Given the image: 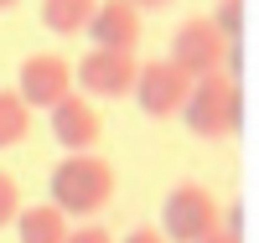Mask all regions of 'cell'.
I'll return each mask as SVG.
<instances>
[{"label": "cell", "mask_w": 259, "mask_h": 243, "mask_svg": "<svg viewBox=\"0 0 259 243\" xmlns=\"http://www.w3.org/2000/svg\"><path fill=\"white\" fill-rule=\"evenodd\" d=\"M47 191L52 207H62L68 217H94L114 197V166L104 156H62L47 176Z\"/></svg>", "instance_id": "1"}, {"label": "cell", "mask_w": 259, "mask_h": 243, "mask_svg": "<svg viewBox=\"0 0 259 243\" xmlns=\"http://www.w3.org/2000/svg\"><path fill=\"white\" fill-rule=\"evenodd\" d=\"M182 124L197 140H233L244 129V88H239V78H228V73L197 78L187 109H182Z\"/></svg>", "instance_id": "2"}, {"label": "cell", "mask_w": 259, "mask_h": 243, "mask_svg": "<svg viewBox=\"0 0 259 243\" xmlns=\"http://www.w3.org/2000/svg\"><path fill=\"white\" fill-rule=\"evenodd\" d=\"M223 228V207L202 181H177L161 202V233L166 243H202L207 233Z\"/></svg>", "instance_id": "3"}, {"label": "cell", "mask_w": 259, "mask_h": 243, "mask_svg": "<svg viewBox=\"0 0 259 243\" xmlns=\"http://www.w3.org/2000/svg\"><path fill=\"white\" fill-rule=\"evenodd\" d=\"M192 83H197V78L182 73L171 57L140 62V78H135V104H140V114L156 119V124L177 119L182 109H187V99H192Z\"/></svg>", "instance_id": "4"}, {"label": "cell", "mask_w": 259, "mask_h": 243, "mask_svg": "<svg viewBox=\"0 0 259 243\" xmlns=\"http://www.w3.org/2000/svg\"><path fill=\"white\" fill-rule=\"evenodd\" d=\"M223 57H228V36L212 26V16H192L171 31V62L192 78H212L223 73Z\"/></svg>", "instance_id": "5"}, {"label": "cell", "mask_w": 259, "mask_h": 243, "mask_svg": "<svg viewBox=\"0 0 259 243\" xmlns=\"http://www.w3.org/2000/svg\"><path fill=\"white\" fill-rule=\"evenodd\" d=\"M16 93L31 109H47L52 114L68 93H78V73H73V62L57 57V52H31L21 62V73H16Z\"/></svg>", "instance_id": "6"}, {"label": "cell", "mask_w": 259, "mask_h": 243, "mask_svg": "<svg viewBox=\"0 0 259 243\" xmlns=\"http://www.w3.org/2000/svg\"><path fill=\"white\" fill-rule=\"evenodd\" d=\"M73 73H78V93L83 99H124V93H135L140 62H135V52L89 47V57L73 62Z\"/></svg>", "instance_id": "7"}, {"label": "cell", "mask_w": 259, "mask_h": 243, "mask_svg": "<svg viewBox=\"0 0 259 243\" xmlns=\"http://www.w3.org/2000/svg\"><path fill=\"white\" fill-rule=\"evenodd\" d=\"M52 140L68 150V156H89V150L104 140V114L94 109V99L68 93L52 109Z\"/></svg>", "instance_id": "8"}, {"label": "cell", "mask_w": 259, "mask_h": 243, "mask_svg": "<svg viewBox=\"0 0 259 243\" xmlns=\"http://www.w3.org/2000/svg\"><path fill=\"white\" fill-rule=\"evenodd\" d=\"M140 11L130 6V0H99V11L89 21V36H94V47L104 52H135L140 47Z\"/></svg>", "instance_id": "9"}, {"label": "cell", "mask_w": 259, "mask_h": 243, "mask_svg": "<svg viewBox=\"0 0 259 243\" xmlns=\"http://www.w3.org/2000/svg\"><path fill=\"white\" fill-rule=\"evenodd\" d=\"M68 212L52 207V202H36V207H21L16 217V243H68Z\"/></svg>", "instance_id": "10"}, {"label": "cell", "mask_w": 259, "mask_h": 243, "mask_svg": "<svg viewBox=\"0 0 259 243\" xmlns=\"http://www.w3.org/2000/svg\"><path fill=\"white\" fill-rule=\"evenodd\" d=\"M94 11H99V0H41V26L57 36H78V31H89Z\"/></svg>", "instance_id": "11"}, {"label": "cell", "mask_w": 259, "mask_h": 243, "mask_svg": "<svg viewBox=\"0 0 259 243\" xmlns=\"http://www.w3.org/2000/svg\"><path fill=\"white\" fill-rule=\"evenodd\" d=\"M31 114L36 109L16 93V88H0V150H11L31 135Z\"/></svg>", "instance_id": "12"}, {"label": "cell", "mask_w": 259, "mask_h": 243, "mask_svg": "<svg viewBox=\"0 0 259 243\" xmlns=\"http://www.w3.org/2000/svg\"><path fill=\"white\" fill-rule=\"evenodd\" d=\"M244 16H249V0H218V11H212V26H218L228 41L244 36Z\"/></svg>", "instance_id": "13"}, {"label": "cell", "mask_w": 259, "mask_h": 243, "mask_svg": "<svg viewBox=\"0 0 259 243\" xmlns=\"http://www.w3.org/2000/svg\"><path fill=\"white\" fill-rule=\"evenodd\" d=\"M21 217V181L11 171H0V228H11Z\"/></svg>", "instance_id": "14"}, {"label": "cell", "mask_w": 259, "mask_h": 243, "mask_svg": "<svg viewBox=\"0 0 259 243\" xmlns=\"http://www.w3.org/2000/svg\"><path fill=\"white\" fill-rule=\"evenodd\" d=\"M68 243H119L109 228H99V223H83V228H73L68 233Z\"/></svg>", "instance_id": "15"}, {"label": "cell", "mask_w": 259, "mask_h": 243, "mask_svg": "<svg viewBox=\"0 0 259 243\" xmlns=\"http://www.w3.org/2000/svg\"><path fill=\"white\" fill-rule=\"evenodd\" d=\"M119 243H166V233L161 228H135V233H124Z\"/></svg>", "instance_id": "16"}, {"label": "cell", "mask_w": 259, "mask_h": 243, "mask_svg": "<svg viewBox=\"0 0 259 243\" xmlns=\"http://www.w3.org/2000/svg\"><path fill=\"white\" fill-rule=\"evenodd\" d=\"M202 243H244V238H239V233H228V228H218V233H207Z\"/></svg>", "instance_id": "17"}, {"label": "cell", "mask_w": 259, "mask_h": 243, "mask_svg": "<svg viewBox=\"0 0 259 243\" xmlns=\"http://www.w3.org/2000/svg\"><path fill=\"white\" fill-rule=\"evenodd\" d=\"M135 11H161V6H171V0H130Z\"/></svg>", "instance_id": "18"}, {"label": "cell", "mask_w": 259, "mask_h": 243, "mask_svg": "<svg viewBox=\"0 0 259 243\" xmlns=\"http://www.w3.org/2000/svg\"><path fill=\"white\" fill-rule=\"evenodd\" d=\"M16 6H21V0H0V11H16Z\"/></svg>", "instance_id": "19"}]
</instances>
